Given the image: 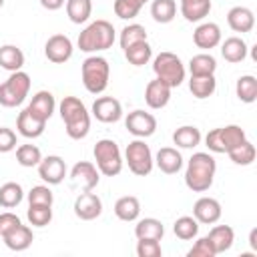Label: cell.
I'll list each match as a JSON object with an SVG mask.
<instances>
[{"label":"cell","mask_w":257,"mask_h":257,"mask_svg":"<svg viewBox=\"0 0 257 257\" xmlns=\"http://www.w3.org/2000/svg\"><path fill=\"white\" fill-rule=\"evenodd\" d=\"M245 139L247 135L239 124H227V126L209 131L205 137V145L211 153H229L231 149L241 145Z\"/></svg>","instance_id":"cell-8"},{"label":"cell","mask_w":257,"mask_h":257,"mask_svg":"<svg viewBox=\"0 0 257 257\" xmlns=\"http://www.w3.org/2000/svg\"><path fill=\"white\" fill-rule=\"evenodd\" d=\"M149 0H114L112 10L120 20H133L139 16L141 8L147 4Z\"/></svg>","instance_id":"cell-41"},{"label":"cell","mask_w":257,"mask_h":257,"mask_svg":"<svg viewBox=\"0 0 257 257\" xmlns=\"http://www.w3.org/2000/svg\"><path fill=\"white\" fill-rule=\"evenodd\" d=\"M124 161L128 165V171L137 177H145L155 167V157L151 153V147L145 143V139H135L124 149Z\"/></svg>","instance_id":"cell-9"},{"label":"cell","mask_w":257,"mask_h":257,"mask_svg":"<svg viewBox=\"0 0 257 257\" xmlns=\"http://www.w3.org/2000/svg\"><path fill=\"white\" fill-rule=\"evenodd\" d=\"M16 128L24 139H38L46 128V120L38 118L28 108H24V110H20V114L16 118Z\"/></svg>","instance_id":"cell-20"},{"label":"cell","mask_w":257,"mask_h":257,"mask_svg":"<svg viewBox=\"0 0 257 257\" xmlns=\"http://www.w3.org/2000/svg\"><path fill=\"white\" fill-rule=\"evenodd\" d=\"M30 92V76L24 70L10 72V76L0 84V106L14 108L20 106Z\"/></svg>","instance_id":"cell-7"},{"label":"cell","mask_w":257,"mask_h":257,"mask_svg":"<svg viewBox=\"0 0 257 257\" xmlns=\"http://www.w3.org/2000/svg\"><path fill=\"white\" fill-rule=\"evenodd\" d=\"M94 161H96V169L100 175L104 177H116L122 171V153L118 149V145L112 139H100L96 141L94 149H92Z\"/></svg>","instance_id":"cell-5"},{"label":"cell","mask_w":257,"mask_h":257,"mask_svg":"<svg viewBox=\"0 0 257 257\" xmlns=\"http://www.w3.org/2000/svg\"><path fill=\"white\" fill-rule=\"evenodd\" d=\"M179 4L187 22H201L211 12V0H179Z\"/></svg>","instance_id":"cell-26"},{"label":"cell","mask_w":257,"mask_h":257,"mask_svg":"<svg viewBox=\"0 0 257 257\" xmlns=\"http://www.w3.org/2000/svg\"><path fill=\"white\" fill-rule=\"evenodd\" d=\"M122 52H124L126 60H128L133 66H145V64H149V60L153 58V48H151V44H149L147 40L137 42V44L128 46L126 50H122Z\"/></svg>","instance_id":"cell-35"},{"label":"cell","mask_w":257,"mask_h":257,"mask_svg":"<svg viewBox=\"0 0 257 257\" xmlns=\"http://www.w3.org/2000/svg\"><path fill=\"white\" fill-rule=\"evenodd\" d=\"M16 161L20 167H38L42 161V153L36 145H20L16 147Z\"/></svg>","instance_id":"cell-42"},{"label":"cell","mask_w":257,"mask_h":257,"mask_svg":"<svg viewBox=\"0 0 257 257\" xmlns=\"http://www.w3.org/2000/svg\"><path fill=\"white\" fill-rule=\"evenodd\" d=\"M235 92L239 96L241 102H255L257 100V78L253 74H243L237 78V84H235Z\"/></svg>","instance_id":"cell-36"},{"label":"cell","mask_w":257,"mask_h":257,"mask_svg":"<svg viewBox=\"0 0 257 257\" xmlns=\"http://www.w3.org/2000/svg\"><path fill=\"white\" fill-rule=\"evenodd\" d=\"M227 24L233 32H241V34L251 32L255 26V14L247 6H233L227 12Z\"/></svg>","instance_id":"cell-19"},{"label":"cell","mask_w":257,"mask_h":257,"mask_svg":"<svg viewBox=\"0 0 257 257\" xmlns=\"http://www.w3.org/2000/svg\"><path fill=\"white\" fill-rule=\"evenodd\" d=\"M72 40L64 34H52L44 44V56L54 64H64L72 56Z\"/></svg>","instance_id":"cell-12"},{"label":"cell","mask_w":257,"mask_h":257,"mask_svg":"<svg viewBox=\"0 0 257 257\" xmlns=\"http://www.w3.org/2000/svg\"><path fill=\"white\" fill-rule=\"evenodd\" d=\"M92 116L104 124L118 122L122 118V104L114 96H98L92 102Z\"/></svg>","instance_id":"cell-14"},{"label":"cell","mask_w":257,"mask_h":257,"mask_svg":"<svg viewBox=\"0 0 257 257\" xmlns=\"http://www.w3.org/2000/svg\"><path fill=\"white\" fill-rule=\"evenodd\" d=\"M221 203L213 197H201L197 199L195 207H193V217L203 223V225H213L221 219Z\"/></svg>","instance_id":"cell-16"},{"label":"cell","mask_w":257,"mask_h":257,"mask_svg":"<svg viewBox=\"0 0 257 257\" xmlns=\"http://www.w3.org/2000/svg\"><path fill=\"white\" fill-rule=\"evenodd\" d=\"M26 219L32 227H46L52 221V207L48 205H30L26 211Z\"/></svg>","instance_id":"cell-43"},{"label":"cell","mask_w":257,"mask_h":257,"mask_svg":"<svg viewBox=\"0 0 257 257\" xmlns=\"http://www.w3.org/2000/svg\"><path fill=\"white\" fill-rule=\"evenodd\" d=\"M229 159L235 163V165H241V167H247V165H251L253 161H255V145L251 143V141H243L241 145H237L235 149H231L229 153Z\"/></svg>","instance_id":"cell-40"},{"label":"cell","mask_w":257,"mask_h":257,"mask_svg":"<svg viewBox=\"0 0 257 257\" xmlns=\"http://www.w3.org/2000/svg\"><path fill=\"white\" fill-rule=\"evenodd\" d=\"M217 171V161L209 153H193L185 169V185L193 193H205L211 189Z\"/></svg>","instance_id":"cell-2"},{"label":"cell","mask_w":257,"mask_h":257,"mask_svg":"<svg viewBox=\"0 0 257 257\" xmlns=\"http://www.w3.org/2000/svg\"><path fill=\"white\" fill-rule=\"evenodd\" d=\"M135 235H137V239H157V241H161L163 235H165V227L159 219L145 217L135 225Z\"/></svg>","instance_id":"cell-30"},{"label":"cell","mask_w":257,"mask_h":257,"mask_svg":"<svg viewBox=\"0 0 257 257\" xmlns=\"http://www.w3.org/2000/svg\"><path fill=\"white\" fill-rule=\"evenodd\" d=\"M80 72H82V84L90 94H100L106 90L110 76V66L106 58L96 54L84 58L80 64Z\"/></svg>","instance_id":"cell-4"},{"label":"cell","mask_w":257,"mask_h":257,"mask_svg":"<svg viewBox=\"0 0 257 257\" xmlns=\"http://www.w3.org/2000/svg\"><path fill=\"white\" fill-rule=\"evenodd\" d=\"M217 88V80L215 74H201V76H193L189 78V90L195 98H209Z\"/></svg>","instance_id":"cell-29"},{"label":"cell","mask_w":257,"mask_h":257,"mask_svg":"<svg viewBox=\"0 0 257 257\" xmlns=\"http://www.w3.org/2000/svg\"><path fill=\"white\" fill-rule=\"evenodd\" d=\"M249 245H251L253 251H257V229H251V233H249Z\"/></svg>","instance_id":"cell-50"},{"label":"cell","mask_w":257,"mask_h":257,"mask_svg":"<svg viewBox=\"0 0 257 257\" xmlns=\"http://www.w3.org/2000/svg\"><path fill=\"white\" fill-rule=\"evenodd\" d=\"M2 6H4V0H0V8H2Z\"/></svg>","instance_id":"cell-51"},{"label":"cell","mask_w":257,"mask_h":257,"mask_svg":"<svg viewBox=\"0 0 257 257\" xmlns=\"http://www.w3.org/2000/svg\"><path fill=\"white\" fill-rule=\"evenodd\" d=\"M40 6L46 10H58L64 6V0H40Z\"/></svg>","instance_id":"cell-49"},{"label":"cell","mask_w":257,"mask_h":257,"mask_svg":"<svg viewBox=\"0 0 257 257\" xmlns=\"http://www.w3.org/2000/svg\"><path fill=\"white\" fill-rule=\"evenodd\" d=\"M209 241L215 249V253H225L233 247V241H235V231L229 227V225H215L211 231H209Z\"/></svg>","instance_id":"cell-24"},{"label":"cell","mask_w":257,"mask_h":257,"mask_svg":"<svg viewBox=\"0 0 257 257\" xmlns=\"http://www.w3.org/2000/svg\"><path fill=\"white\" fill-rule=\"evenodd\" d=\"M20 223H22V221H20V217H18V215H14V213H10V211L0 213V237H2L4 233H8L12 227L20 225Z\"/></svg>","instance_id":"cell-48"},{"label":"cell","mask_w":257,"mask_h":257,"mask_svg":"<svg viewBox=\"0 0 257 257\" xmlns=\"http://www.w3.org/2000/svg\"><path fill=\"white\" fill-rule=\"evenodd\" d=\"M193 42L197 44V48L203 50H211L215 46L221 44V28L215 22H201L195 32H193Z\"/></svg>","instance_id":"cell-17"},{"label":"cell","mask_w":257,"mask_h":257,"mask_svg":"<svg viewBox=\"0 0 257 257\" xmlns=\"http://www.w3.org/2000/svg\"><path fill=\"white\" fill-rule=\"evenodd\" d=\"M247 44L241 36H229L225 38V42L221 44V54L227 62L231 64H237V62H243L245 56H247Z\"/></svg>","instance_id":"cell-25"},{"label":"cell","mask_w":257,"mask_h":257,"mask_svg":"<svg viewBox=\"0 0 257 257\" xmlns=\"http://www.w3.org/2000/svg\"><path fill=\"white\" fill-rule=\"evenodd\" d=\"M16 145H18L16 133L8 126H0V153H10L16 149Z\"/></svg>","instance_id":"cell-47"},{"label":"cell","mask_w":257,"mask_h":257,"mask_svg":"<svg viewBox=\"0 0 257 257\" xmlns=\"http://www.w3.org/2000/svg\"><path fill=\"white\" fill-rule=\"evenodd\" d=\"M2 241H4V245L8 247V249H12V251H26L30 245H32V241H34V235H32V229L30 227H26V225H16V227H12L8 233H4L2 235Z\"/></svg>","instance_id":"cell-21"},{"label":"cell","mask_w":257,"mask_h":257,"mask_svg":"<svg viewBox=\"0 0 257 257\" xmlns=\"http://www.w3.org/2000/svg\"><path fill=\"white\" fill-rule=\"evenodd\" d=\"M137 255L139 257H161L163 249L157 239H139L137 243Z\"/></svg>","instance_id":"cell-45"},{"label":"cell","mask_w":257,"mask_h":257,"mask_svg":"<svg viewBox=\"0 0 257 257\" xmlns=\"http://www.w3.org/2000/svg\"><path fill=\"white\" fill-rule=\"evenodd\" d=\"M114 215L120 219V221H137L139 215H141V201L135 197V195H124L120 199H116L114 203Z\"/></svg>","instance_id":"cell-27"},{"label":"cell","mask_w":257,"mask_h":257,"mask_svg":"<svg viewBox=\"0 0 257 257\" xmlns=\"http://www.w3.org/2000/svg\"><path fill=\"white\" fill-rule=\"evenodd\" d=\"M153 72L159 80L167 82L171 88H177L185 80V64L175 52H159L153 60Z\"/></svg>","instance_id":"cell-6"},{"label":"cell","mask_w":257,"mask_h":257,"mask_svg":"<svg viewBox=\"0 0 257 257\" xmlns=\"http://www.w3.org/2000/svg\"><path fill=\"white\" fill-rule=\"evenodd\" d=\"M143 40H147V28H145L143 24L133 22V24H128V26H124V28L120 30L118 42H120V48H122V50H126L128 46H133V44H137V42H143Z\"/></svg>","instance_id":"cell-39"},{"label":"cell","mask_w":257,"mask_h":257,"mask_svg":"<svg viewBox=\"0 0 257 257\" xmlns=\"http://www.w3.org/2000/svg\"><path fill=\"white\" fill-rule=\"evenodd\" d=\"M22 66H24V52L18 46L14 44L0 46V68L8 72H16V70H22Z\"/></svg>","instance_id":"cell-28"},{"label":"cell","mask_w":257,"mask_h":257,"mask_svg":"<svg viewBox=\"0 0 257 257\" xmlns=\"http://www.w3.org/2000/svg\"><path fill=\"white\" fill-rule=\"evenodd\" d=\"M38 177L48 185H60L66 177V163L58 155H48L38 163Z\"/></svg>","instance_id":"cell-13"},{"label":"cell","mask_w":257,"mask_h":257,"mask_svg":"<svg viewBox=\"0 0 257 257\" xmlns=\"http://www.w3.org/2000/svg\"><path fill=\"white\" fill-rule=\"evenodd\" d=\"M124 126L137 139H147V137H153L155 135V131H157V118L151 112H145V110L137 108V110H133V112L126 114Z\"/></svg>","instance_id":"cell-10"},{"label":"cell","mask_w":257,"mask_h":257,"mask_svg":"<svg viewBox=\"0 0 257 257\" xmlns=\"http://www.w3.org/2000/svg\"><path fill=\"white\" fill-rule=\"evenodd\" d=\"M92 14V0H66V16L72 24H84Z\"/></svg>","instance_id":"cell-32"},{"label":"cell","mask_w":257,"mask_h":257,"mask_svg":"<svg viewBox=\"0 0 257 257\" xmlns=\"http://www.w3.org/2000/svg\"><path fill=\"white\" fill-rule=\"evenodd\" d=\"M201 131L193 124H183L173 133V143L179 149H195L201 143Z\"/></svg>","instance_id":"cell-31"},{"label":"cell","mask_w":257,"mask_h":257,"mask_svg":"<svg viewBox=\"0 0 257 257\" xmlns=\"http://www.w3.org/2000/svg\"><path fill=\"white\" fill-rule=\"evenodd\" d=\"M26 197H28V205H48V207H52V203H54V195L46 185L32 187Z\"/></svg>","instance_id":"cell-44"},{"label":"cell","mask_w":257,"mask_h":257,"mask_svg":"<svg viewBox=\"0 0 257 257\" xmlns=\"http://www.w3.org/2000/svg\"><path fill=\"white\" fill-rule=\"evenodd\" d=\"M26 108H28L32 114H36L38 118L48 120V118L52 116L54 108H56V100H54V96H52L50 90H38V92L32 96V100H30V104H28Z\"/></svg>","instance_id":"cell-23"},{"label":"cell","mask_w":257,"mask_h":257,"mask_svg":"<svg viewBox=\"0 0 257 257\" xmlns=\"http://www.w3.org/2000/svg\"><path fill=\"white\" fill-rule=\"evenodd\" d=\"M98 169L94 163L90 161H78L72 169H70V181H72V187L80 189V191H92L100 177H98Z\"/></svg>","instance_id":"cell-11"},{"label":"cell","mask_w":257,"mask_h":257,"mask_svg":"<svg viewBox=\"0 0 257 257\" xmlns=\"http://www.w3.org/2000/svg\"><path fill=\"white\" fill-rule=\"evenodd\" d=\"M151 16L159 24H169L177 16V2L175 0H153L151 2Z\"/></svg>","instance_id":"cell-33"},{"label":"cell","mask_w":257,"mask_h":257,"mask_svg":"<svg viewBox=\"0 0 257 257\" xmlns=\"http://www.w3.org/2000/svg\"><path fill=\"white\" fill-rule=\"evenodd\" d=\"M102 213V201L96 193L90 191H82L76 199H74V215L82 221H92L96 217H100Z\"/></svg>","instance_id":"cell-15"},{"label":"cell","mask_w":257,"mask_h":257,"mask_svg":"<svg viewBox=\"0 0 257 257\" xmlns=\"http://www.w3.org/2000/svg\"><path fill=\"white\" fill-rule=\"evenodd\" d=\"M22 199H24V191H22V187L18 183L10 181V183H4L0 187V207L12 209V207L20 205Z\"/></svg>","instance_id":"cell-37"},{"label":"cell","mask_w":257,"mask_h":257,"mask_svg":"<svg viewBox=\"0 0 257 257\" xmlns=\"http://www.w3.org/2000/svg\"><path fill=\"white\" fill-rule=\"evenodd\" d=\"M155 165L161 169L165 175H177L183 169V157L177 149L173 147H163L155 155Z\"/></svg>","instance_id":"cell-22"},{"label":"cell","mask_w":257,"mask_h":257,"mask_svg":"<svg viewBox=\"0 0 257 257\" xmlns=\"http://www.w3.org/2000/svg\"><path fill=\"white\" fill-rule=\"evenodd\" d=\"M215 249L209 241V237H201L195 241V245L187 251V257H215Z\"/></svg>","instance_id":"cell-46"},{"label":"cell","mask_w":257,"mask_h":257,"mask_svg":"<svg viewBox=\"0 0 257 257\" xmlns=\"http://www.w3.org/2000/svg\"><path fill=\"white\" fill-rule=\"evenodd\" d=\"M60 118L64 122L66 135L74 141L84 139L90 133V114L84 106V102L76 96H64L58 104Z\"/></svg>","instance_id":"cell-1"},{"label":"cell","mask_w":257,"mask_h":257,"mask_svg":"<svg viewBox=\"0 0 257 257\" xmlns=\"http://www.w3.org/2000/svg\"><path fill=\"white\" fill-rule=\"evenodd\" d=\"M114 26L108 20H94L90 22L80 34H78V48L82 52H100V50H108L114 44Z\"/></svg>","instance_id":"cell-3"},{"label":"cell","mask_w":257,"mask_h":257,"mask_svg":"<svg viewBox=\"0 0 257 257\" xmlns=\"http://www.w3.org/2000/svg\"><path fill=\"white\" fill-rule=\"evenodd\" d=\"M173 233H175L179 239H183V241H191V239H195L197 233H199V221H197L195 217L183 215V217H179V219L175 221Z\"/></svg>","instance_id":"cell-38"},{"label":"cell","mask_w":257,"mask_h":257,"mask_svg":"<svg viewBox=\"0 0 257 257\" xmlns=\"http://www.w3.org/2000/svg\"><path fill=\"white\" fill-rule=\"evenodd\" d=\"M171 90H173V88H171L167 82L155 78V80H151V82L147 84V88H145V102H147L151 108H155V110L165 108V106L169 104V100H171Z\"/></svg>","instance_id":"cell-18"},{"label":"cell","mask_w":257,"mask_h":257,"mask_svg":"<svg viewBox=\"0 0 257 257\" xmlns=\"http://www.w3.org/2000/svg\"><path fill=\"white\" fill-rule=\"evenodd\" d=\"M217 70V60L213 54L209 52H201V54H195L191 60H189V72L193 76H201V74H215Z\"/></svg>","instance_id":"cell-34"}]
</instances>
